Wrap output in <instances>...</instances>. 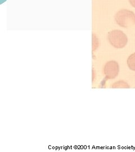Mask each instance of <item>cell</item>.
Returning a JSON list of instances; mask_svg holds the SVG:
<instances>
[{
    "label": "cell",
    "instance_id": "obj_1",
    "mask_svg": "<svg viewBox=\"0 0 135 152\" xmlns=\"http://www.w3.org/2000/svg\"><path fill=\"white\" fill-rule=\"evenodd\" d=\"M115 21L120 27L130 28L135 25V14L127 9L118 11L114 16Z\"/></svg>",
    "mask_w": 135,
    "mask_h": 152
},
{
    "label": "cell",
    "instance_id": "obj_2",
    "mask_svg": "<svg viewBox=\"0 0 135 152\" xmlns=\"http://www.w3.org/2000/svg\"><path fill=\"white\" fill-rule=\"evenodd\" d=\"M108 39L112 46L117 49L124 48L128 42L126 34L120 30L115 29L108 33Z\"/></svg>",
    "mask_w": 135,
    "mask_h": 152
},
{
    "label": "cell",
    "instance_id": "obj_3",
    "mask_svg": "<svg viewBox=\"0 0 135 152\" xmlns=\"http://www.w3.org/2000/svg\"><path fill=\"white\" fill-rule=\"evenodd\" d=\"M104 72L109 79L115 78L119 73V66L118 63L114 60L108 61L104 66Z\"/></svg>",
    "mask_w": 135,
    "mask_h": 152
},
{
    "label": "cell",
    "instance_id": "obj_4",
    "mask_svg": "<svg viewBox=\"0 0 135 152\" xmlns=\"http://www.w3.org/2000/svg\"><path fill=\"white\" fill-rule=\"evenodd\" d=\"M127 62L130 69L131 71H135V53L130 55Z\"/></svg>",
    "mask_w": 135,
    "mask_h": 152
},
{
    "label": "cell",
    "instance_id": "obj_5",
    "mask_svg": "<svg viewBox=\"0 0 135 152\" xmlns=\"http://www.w3.org/2000/svg\"><path fill=\"white\" fill-rule=\"evenodd\" d=\"M112 86L114 88H129V85L123 81L115 82Z\"/></svg>",
    "mask_w": 135,
    "mask_h": 152
},
{
    "label": "cell",
    "instance_id": "obj_6",
    "mask_svg": "<svg viewBox=\"0 0 135 152\" xmlns=\"http://www.w3.org/2000/svg\"><path fill=\"white\" fill-rule=\"evenodd\" d=\"M131 5L135 8V0H128Z\"/></svg>",
    "mask_w": 135,
    "mask_h": 152
}]
</instances>
